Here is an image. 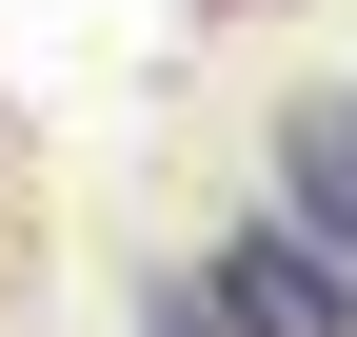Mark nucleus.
Listing matches in <instances>:
<instances>
[{"label": "nucleus", "mask_w": 357, "mask_h": 337, "mask_svg": "<svg viewBox=\"0 0 357 337\" xmlns=\"http://www.w3.org/2000/svg\"><path fill=\"white\" fill-rule=\"evenodd\" d=\"M199 278H218V298H238V337H357V258H337V238H298L278 198H258V219L218 238Z\"/></svg>", "instance_id": "nucleus-1"}, {"label": "nucleus", "mask_w": 357, "mask_h": 337, "mask_svg": "<svg viewBox=\"0 0 357 337\" xmlns=\"http://www.w3.org/2000/svg\"><path fill=\"white\" fill-rule=\"evenodd\" d=\"M278 219L357 258V100H298V119H278Z\"/></svg>", "instance_id": "nucleus-2"}, {"label": "nucleus", "mask_w": 357, "mask_h": 337, "mask_svg": "<svg viewBox=\"0 0 357 337\" xmlns=\"http://www.w3.org/2000/svg\"><path fill=\"white\" fill-rule=\"evenodd\" d=\"M139 337H238V298H218V278H159V298H139Z\"/></svg>", "instance_id": "nucleus-3"}]
</instances>
